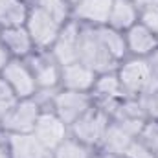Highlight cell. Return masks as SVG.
I'll return each mask as SVG.
<instances>
[{"label": "cell", "mask_w": 158, "mask_h": 158, "mask_svg": "<svg viewBox=\"0 0 158 158\" xmlns=\"http://www.w3.org/2000/svg\"><path fill=\"white\" fill-rule=\"evenodd\" d=\"M0 40L6 46L7 53L15 59L30 57L35 44L30 37L26 26H11V28H0Z\"/></svg>", "instance_id": "4fadbf2b"}, {"label": "cell", "mask_w": 158, "mask_h": 158, "mask_svg": "<svg viewBox=\"0 0 158 158\" xmlns=\"http://www.w3.org/2000/svg\"><path fill=\"white\" fill-rule=\"evenodd\" d=\"M68 2H70V4H74V6H76V4H77V2H81V0H68Z\"/></svg>", "instance_id": "f546056e"}, {"label": "cell", "mask_w": 158, "mask_h": 158, "mask_svg": "<svg viewBox=\"0 0 158 158\" xmlns=\"http://www.w3.org/2000/svg\"><path fill=\"white\" fill-rule=\"evenodd\" d=\"M96 33H98V37L101 40V44L105 46V50H107L116 61H119V59L125 55V52H127V42H125V35H123L121 31L110 28V26H98V28H96Z\"/></svg>", "instance_id": "ffe728a7"}, {"label": "cell", "mask_w": 158, "mask_h": 158, "mask_svg": "<svg viewBox=\"0 0 158 158\" xmlns=\"http://www.w3.org/2000/svg\"><path fill=\"white\" fill-rule=\"evenodd\" d=\"M30 9L22 0H0V28L24 26Z\"/></svg>", "instance_id": "d6986e66"}, {"label": "cell", "mask_w": 158, "mask_h": 158, "mask_svg": "<svg viewBox=\"0 0 158 158\" xmlns=\"http://www.w3.org/2000/svg\"><path fill=\"white\" fill-rule=\"evenodd\" d=\"M40 116V109L33 98L30 99H19L15 107L2 118L0 125L7 134H22V132H33L35 123Z\"/></svg>", "instance_id": "5b68a950"}, {"label": "cell", "mask_w": 158, "mask_h": 158, "mask_svg": "<svg viewBox=\"0 0 158 158\" xmlns=\"http://www.w3.org/2000/svg\"><path fill=\"white\" fill-rule=\"evenodd\" d=\"M19 101V98L15 96V92L11 90V86L0 77V121L2 118L15 107V103Z\"/></svg>", "instance_id": "603a6c76"}, {"label": "cell", "mask_w": 158, "mask_h": 158, "mask_svg": "<svg viewBox=\"0 0 158 158\" xmlns=\"http://www.w3.org/2000/svg\"><path fill=\"white\" fill-rule=\"evenodd\" d=\"M110 7L112 0H81L74 6V17L81 22L94 24V28L107 26Z\"/></svg>", "instance_id": "9a60e30c"}, {"label": "cell", "mask_w": 158, "mask_h": 158, "mask_svg": "<svg viewBox=\"0 0 158 158\" xmlns=\"http://www.w3.org/2000/svg\"><path fill=\"white\" fill-rule=\"evenodd\" d=\"M109 123H110L109 121V114L103 109L90 107L70 127H72V132H74V138L76 140H79L81 143H85L88 147H92V145L101 143Z\"/></svg>", "instance_id": "3957f363"}, {"label": "cell", "mask_w": 158, "mask_h": 158, "mask_svg": "<svg viewBox=\"0 0 158 158\" xmlns=\"http://www.w3.org/2000/svg\"><path fill=\"white\" fill-rule=\"evenodd\" d=\"M140 138L153 151V155L158 158V119H153V121L145 123L143 131L140 132Z\"/></svg>", "instance_id": "cb8c5ba5"}, {"label": "cell", "mask_w": 158, "mask_h": 158, "mask_svg": "<svg viewBox=\"0 0 158 158\" xmlns=\"http://www.w3.org/2000/svg\"><path fill=\"white\" fill-rule=\"evenodd\" d=\"M123 156L125 158H156L153 155V151H151L142 140H132V142L129 143V147L125 149Z\"/></svg>", "instance_id": "d4e9b609"}, {"label": "cell", "mask_w": 158, "mask_h": 158, "mask_svg": "<svg viewBox=\"0 0 158 158\" xmlns=\"http://www.w3.org/2000/svg\"><path fill=\"white\" fill-rule=\"evenodd\" d=\"M92 90L105 101V105L116 103L119 98L125 94L123 88H121V83H119V79H118V74H112V72L98 74V79H96Z\"/></svg>", "instance_id": "ac0fdd59"}, {"label": "cell", "mask_w": 158, "mask_h": 158, "mask_svg": "<svg viewBox=\"0 0 158 158\" xmlns=\"http://www.w3.org/2000/svg\"><path fill=\"white\" fill-rule=\"evenodd\" d=\"M0 77L11 86V90L15 92V96L19 99H30L39 90L37 83H35V77H33V74H31V70L28 66V63H24L22 59L11 57L7 61V64L2 68Z\"/></svg>", "instance_id": "8992f818"}, {"label": "cell", "mask_w": 158, "mask_h": 158, "mask_svg": "<svg viewBox=\"0 0 158 158\" xmlns=\"http://www.w3.org/2000/svg\"><path fill=\"white\" fill-rule=\"evenodd\" d=\"M131 2L138 7V11L147 9V7H156L158 6V0H131Z\"/></svg>", "instance_id": "4316f807"}, {"label": "cell", "mask_w": 158, "mask_h": 158, "mask_svg": "<svg viewBox=\"0 0 158 158\" xmlns=\"http://www.w3.org/2000/svg\"><path fill=\"white\" fill-rule=\"evenodd\" d=\"M140 24H143L149 31H153L158 37V6L156 7H147V9H142L140 11V19H138Z\"/></svg>", "instance_id": "484cf974"}, {"label": "cell", "mask_w": 158, "mask_h": 158, "mask_svg": "<svg viewBox=\"0 0 158 158\" xmlns=\"http://www.w3.org/2000/svg\"><path fill=\"white\" fill-rule=\"evenodd\" d=\"M0 158H9V153H7V147H2V145H0Z\"/></svg>", "instance_id": "f1b7e54d"}, {"label": "cell", "mask_w": 158, "mask_h": 158, "mask_svg": "<svg viewBox=\"0 0 158 158\" xmlns=\"http://www.w3.org/2000/svg\"><path fill=\"white\" fill-rule=\"evenodd\" d=\"M28 66L35 77L37 88L50 90V88H55L57 85H61V64L55 61L53 55L50 57L44 53H37L30 59Z\"/></svg>", "instance_id": "30bf717a"}, {"label": "cell", "mask_w": 158, "mask_h": 158, "mask_svg": "<svg viewBox=\"0 0 158 158\" xmlns=\"http://www.w3.org/2000/svg\"><path fill=\"white\" fill-rule=\"evenodd\" d=\"M136 140L127 129H123L118 121H112L109 123L107 131H105V136L101 140V145L105 147V151H109L110 155H116V156H123L125 149L129 147V143Z\"/></svg>", "instance_id": "e0dca14e"}, {"label": "cell", "mask_w": 158, "mask_h": 158, "mask_svg": "<svg viewBox=\"0 0 158 158\" xmlns=\"http://www.w3.org/2000/svg\"><path fill=\"white\" fill-rule=\"evenodd\" d=\"M33 134L48 151H53L61 142L66 140V123L55 112H40Z\"/></svg>", "instance_id": "9c48e42d"}, {"label": "cell", "mask_w": 158, "mask_h": 158, "mask_svg": "<svg viewBox=\"0 0 158 158\" xmlns=\"http://www.w3.org/2000/svg\"><path fill=\"white\" fill-rule=\"evenodd\" d=\"M79 63L92 68L96 74L110 72V68L118 63L101 44V40L96 33V28L81 30L79 35Z\"/></svg>", "instance_id": "7a4b0ae2"}, {"label": "cell", "mask_w": 158, "mask_h": 158, "mask_svg": "<svg viewBox=\"0 0 158 158\" xmlns=\"http://www.w3.org/2000/svg\"><path fill=\"white\" fill-rule=\"evenodd\" d=\"M92 107V99L86 92H74V90H61L53 98V112L63 119L66 125H72L77 118H81Z\"/></svg>", "instance_id": "52a82bcc"}, {"label": "cell", "mask_w": 158, "mask_h": 158, "mask_svg": "<svg viewBox=\"0 0 158 158\" xmlns=\"http://www.w3.org/2000/svg\"><path fill=\"white\" fill-rule=\"evenodd\" d=\"M9 158H50V151L39 142L33 132L7 136Z\"/></svg>", "instance_id": "7c38bea8"}, {"label": "cell", "mask_w": 158, "mask_h": 158, "mask_svg": "<svg viewBox=\"0 0 158 158\" xmlns=\"http://www.w3.org/2000/svg\"><path fill=\"white\" fill-rule=\"evenodd\" d=\"M70 2L68 0H37V6L44 13H48L59 24H66L70 17Z\"/></svg>", "instance_id": "7402d4cb"}, {"label": "cell", "mask_w": 158, "mask_h": 158, "mask_svg": "<svg viewBox=\"0 0 158 158\" xmlns=\"http://www.w3.org/2000/svg\"><path fill=\"white\" fill-rule=\"evenodd\" d=\"M26 30L30 33V37L33 40L35 48H52L53 42L59 37V31L63 28V24H59L57 20H53L48 13H44L39 6L31 7L26 19Z\"/></svg>", "instance_id": "277c9868"}, {"label": "cell", "mask_w": 158, "mask_h": 158, "mask_svg": "<svg viewBox=\"0 0 158 158\" xmlns=\"http://www.w3.org/2000/svg\"><path fill=\"white\" fill-rule=\"evenodd\" d=\"M118 79L121 83V88L125 94H132V96H142L147 90L155 88V72L151 68V63L145 61L143 57H136L131 59L127 63H123L118 70Z\"/></svg>", "instance_id": "6da1fadb"}, {"label": "cell", "mask_w": 158, "mask_h": 158, "mask_svg": "<svg viewBox=\"0 0 158 158\" xmlns=\"http://www.w3.org/2000/svg\"><path fill=\"white\" fill-rule=\"evenodd\" d=\"M125 42L127 50L136 57H147L158 50V37L140 22L125 31Z\"/></svg>", "instance_id": "5bb4252c"}, {"label": "cell", "mask_w": 158, "mask_h": 158, "mask_svg": "<svg viewBox=\"0 0 158 158\" xmlns=\"http://www.w3.org/2000/svg\"><path fill=\"white\" fill-rule=\"evenodd\" d=\"M52 158H90V147L76 138H66L52 151Z\"/></svg>", "instance_id": "44dd1931"}, {"label": "cell", "mask_w": 158, "mask_h": 158, "mask_svg": "<svg viewBox=\"0 0 158 158\" xmlns=\"http://www.w3.org/2000/svg\"><path fill=\"white\" fill-rule=\"evenodd\" d=\"M98 79V74L88 68L83 63H74L61 66V85L64 90H74V92H90L94 88V83Z\"/></svg>", "instance_id": "8fae6325"}, {"label": "cell", "mask_w": 158, "mask_h": 158, "mask_svg": "<svg viewBox=\"0 0 158 158\" xmlns=\"http://www.w3.org/2000/svg\"><path fill=\"white\" fill-rule=\"evenodd\" d=\"M79 35L81 28L77 26V22L68 20L66 24H63L59 37L52 46V55L61 66L74 64L79 61Z\"/></svg>", "instance_id": "ba28073f"}, {"label": "cell", "mask_w": 158, "mask_h": 158, "mask_svg": "<svg viewBox=\"0 0 158 158\" xmlns=\"http://www.w3.org/2000/svg\"><path fill=\"white\" fill-rule=\"evenodd\" d=\"M138 19H140V11L131 0H112L107 26L118 31H127L129 28H132L138 22Z\"/></svg>", "instance_id": "2e32d148"}, {"label": "cell", "mask_w": 158, "mask_h": 158, "mask_svg": "<svg viewBox=\"0 0 158 158\" xmlns=\"http://www.w3.org/2000/svg\"><path fill=\"white\" fill-rule=\"evenodd\" d=\"M11 59V55L7 53V50H6V46L2 44V40H0V72H2V68L7 64V61Z\"/></svg>", "instance_id": "83f0119b"}]
</instances>
